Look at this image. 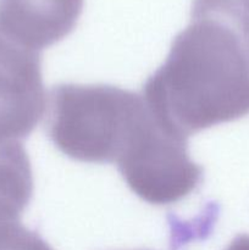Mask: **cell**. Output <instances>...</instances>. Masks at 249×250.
I'll list each match as a JSON object with an SVG mask.
<instances>
[{
	"instance_id": "1",
	"label": "cell",
	"mask_w": 249,
	"mask_h": 250,
	"mask_svg": "<svg viewBox=\"0 0 249 250\" xmlns=\"http://www.w3.org/2000/svg\"><path fill=\"white\" fill-rule=\"evenodd\" d=\"M144 103L164 127L192 134L249 112V42L227 20L192 16L165 62L146 80Z\"/></svg>"
},
{
	"instance_id": "2",
	"label": "cell",
	"mask_w": 249,
	"mask_h": 250,
	"mask_svg": "<svg viewBox=\"0 0 249 250\" xmlns=\"http://www.w3.org/2000/svg\"><path fill=\"white\" fill-rule=\"evenodd\" d=\"M48 134L72 160L116 164L145 114L142 95L107 84H59L51 90Z\"/></svg>"
},
{
	"instance_id": "3",
	"label": "cell",
	"mask_w": 249,
	"mask_h": 250,
	"mask_svg": "<svg viewBox=\"0 0 249 250\" xmlns=\"http://www.w3.org/2000/svg\"><path fill=\"white\" fill-rule=\"evenodd\" d=\"M116 166L129 189L154 207L186 199L203 180V167L190 159L187 139L164 127L148 106Z\"/></svg>"
},
{
	"instance_id": "4",
	"label": "cell",
	"mask_w": 249,
	"mask_h": 250,
	"mask_svg": "<svg viewBox=\"0 0 249 250\" xmlns=\"http://www.w3.org/2000/svg\"><path fill=\"white\" fill-rule=\"evenodd\" d=\"M45 106L41 54L0 33V146L28 137Z\"/></svg>"
},
{
	"instance_id": "5",
	"label": "cell",
	"mask_w": 249,
	"mask_h": 250,
	"mask_svg": "<svg viewBox=\"0 0 249 250\" xmlns=\"http://www.w3.org/2000/svg\"><path fill=\"white\" fill-rule=\"evenodd\" d=\"M84 0H0V33L41 53L75 29Z\"/></svg>"
},
{
	"instance_id": "6",
	"label": "cell",
	"mask_w": 249,
	"mask_h": 250,
	"mask_svg": "<svg viewBox=\"0 0 249 250\" xmlns=\"http://www.w3.org/2000/svg\"><path fill=\"white\" fill-rule=\"evenodd\" d=\"M33 195L31 161L21 142L0 146V229L21 222Z\"/></svg>"
},
{
	"instance_id": "7",
	"label": "cell",
	"mask_w": 249,
	"mask_h": 250,
	"mask_svg": "<svg viewBox=\"0 0 249 250\" xmlns=\"http://www.w3.org/2000/svg\"><path fill=\"white\" fill-rule=\"evenodd\" d=\"M200 15L225 17L249 36V0H193L192 16Z\"/></svg>"
},
{
	"instance_id": "8",
	"label": "cell",
	"mask_w": 249,
	"mask_h": 250,
	"mask_svg": "<svg viewBox=\"0 0 249 250\" xmlns=\"http://www.w3.org/2000/svg\"><path fill=\"white\" fill-rule=\"evenodd\" d=\"M226 250H249V238L248 237H238L234 239Z\"/></svg>"
}]
</instances>
